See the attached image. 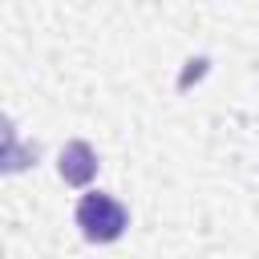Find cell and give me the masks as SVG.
<instances>
[{
    "label": "cell",
    "instance_id": "obj_1",
    "mask_svg": "<svg viewBox=\"0 0 259 259\" xmlns=\"http://www.w3.org/2000/svg\"><path fill=\"white\" fill-rule=\"evenodd\" d=\"M130 214L117 198L101 194V190H89L81 202H77V227L89 243H113L121 231H125Z\"/></svg>",
    "mask_w": 259,
    "mask_h": 259
},
{
    "label": "cell",
    "instance_id": "obj_2",
    "mask_svg": "<svg viewBox=\"0 0 259 259\" xmlns=\"http://www.w3.org/2000/svg\"><path fill=\"white\" fill-rule=\"evenodd\" d=\"M97 174V154L89 150V142H69L61 150V178L73 186H85Z\"/></svg>",
    "mask_w": 259,
    "mask_h": 259
}]
</instances>
